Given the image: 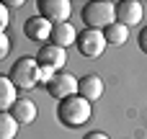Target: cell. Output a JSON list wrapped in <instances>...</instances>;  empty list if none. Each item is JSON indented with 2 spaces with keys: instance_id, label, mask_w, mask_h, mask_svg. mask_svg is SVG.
Returning <instances> with one entry per match:
<instances>
[{
  "instance_id": "cell-1",
  "label": "cell",
  "mask_w": 147,
  "mask_h": 139,
  "mask_svg": "<svg viewBox=\"0 0 147 139\" xmlns=\"http://www.w3.org/2000/svg\"><path fill=\"white\" fill-rule=\"evenodd\" d=\"M90 103L83 98V95H72V98H65L59 101V108H57V119L59 124L70 126V129H78L83 126L88 119H90Z\"/></svg>"
},
{
  "instance_id": "cell-2",
  "label": "cell",
  "mask_w": 147,
  "mask_h": 139,
  "mask_svg": "<svg viewBox=\"0 0 147 139\" xmlns=\"http://www.w3.org/2000/svg\"><path fill=\"white\" fill-rule=\"evenodd\" d=\"M39 70L41 67H39L36 57H21L13 62L8 77L16 85V90H31L34 85H39Z\"/></svg>"
},
{
  "instance_id": "cell-3",
  "label": "cell",
  "mask_w": 147,
  "mask_h": 139,
  "mask_svg": "<svg viewBox=\"0 0 147 139\" xmlns=\"http://www.w3.org/2000/svg\"><path fill=\"white\" fill-rule=\"evenodd\" d=\"M114 21H116L114 3H109V0H90V3H85V8H83V23L88 28L103 31Z\"/></svg>"
},
{
  "instance_id": "cell-4",
  "label": "cell",
  "mask_w": 147,
  "mask_h": 139,
  "mask_svg": "<svg viewBox=\"0 0 147 139\" xmlns=\"http://www.w3.org/2000/svg\"><path fill=\"white\" fill-rule=\"evenodd\" d=\"M75 44H78V52H80L83 57H88V59L101 57L103 49H106L103 31H96V28H85V31H80L78 39H75Z\"/></svg>"
},
{
  "instance_id": "cell-5",
  "label": "cell",
  "mask_w": 147,
  "mask_h": 139,
  "mask_svg": "<svg viewBox=\"0 0 147 139\" xmlns=\"http://www.w3.org/2000/svg\"><path fill=\"white\" fill-rule=\"evenodd\" d=\"M47 93L57 101L72 98V95H78V77L72 72H54V77L47 85Z\"/></svg>"
},
{
  "instance_id": "cell-6",
  "label": "cell",
  "mask_w": 147,
  "mask_h": 139,
  "mask_svg": "<svg viewBox=\"0 0 147 139\" xmlns=\"http://www.w3.org/2000/svg\"><path fill=\"white\" fill-rule=\"evenodd\" d=\"M36 8H39V15L47 18L52 26H54V23H67L70 10H72L67 0H39Z\"/></svg>"
},
{
  "instance_id": "cell-7",
  "label": "cell",
  "mask_w": 147,
  "mask_h": 139,
  "mask_svg": "<svg viewBox=\"0 0 147 139\" xmlns=\"http://www.w3.org/2000/svg\"><path fill=\"white\" fill-rule=\"evenodd\" d=\"M114 13H116V23H121L124 28H132L142 21L145 10H142V3L140 0H121L114 5Z\"/></svg>"
},
{
  "instance_id": "cell-8",
  "label": "cell",
  "mask_w": 147,
  "mask_h": 139,
  "mask_svg": "<svg viewBox=\"0 0 147 139\" xmlns=\"http://www.w3.org/2000/svg\"><path fill=\"white\" fill-rule=\"evenodd\" d=\"M36 62H39V67H49V70L59 72L67 62V49H59L54 44H41L39 54H36Z\"/></svg>"
},
{
  "instance_id": "cell-9",
  "label": "cell",
  "mask_w": 147,
  "mask_h": 139,
  "mask_svg": "<svg viewBox=\"0 0 147 139\" xmlns=\"http://www.w3.org/2000/svg\"><path fill=\"white\" fill-rule=\"evenodd\" d=\"M23 34L26 39L31 41H39V44H49V34H52V23L41 15H34L23 23Z\"/></svg>"
},
{
  "instance_id": "cell-10",
  "label": "cell",
  "mask_w": 147,
  "mask_h": 139,
  "mask_svg": "<svg viewBox=\"0 0 147 139\" xmlns=\"http://www.w3.org/2000/svg\"><path fill=\"white\" fill-rule=\"evenodd\" d=\"M13 119H16V124L18 126H28L34 119H36V103L31 101V98H18L13 106H10V111H8Z\"/></svg>"
},
{
  "instance_id": "cell-11",
  "label": "cell",
  "mask_w": 147,
  "mask_h": 139,
  "mask_svg": "<svg viewBox=\"0 0 147 139\" xmlns=\"http://www.w3.org/2000/svg\"><path fill=\"white\" fill-rule=\"evenodd\" d=\"M78 39V31L70 26V23H54L52 26V34H49V44L59 46V49H67L70 44H75Z\"/></svg>"
},
{
  "instance_id": "cell-12",
  "label": "cell",
  "mask_w": 147,
  "mask_h": 139,
  "mask_svg": "<svg viewBox=\"0 0 147 139\" xmlns=\"http://www.w3.org/2000/svg\"><path fill=\"white\" fill-rule=\"evenodd\" d=\"M101 93H103V80L98 75H85L83 80H78V95H83L88 103L98 101Z\"/></svg>"
},
{
  "instance_id": "cell-13",
  "label": "cell",
  "mask_w": 147,
  "mask_h": 139,
  "mask_svg": "<svg viewBox=\"0 0 147 139\" xmlns=\"http://www.w3.org/2000/svg\"><path fill=\"white\" fill-rule=\"evenodd\" d=\"M16 93H18V90H16V85L10 83V77H8V75H0V113H8L10 106L18 101Z\"/></svg>"
},
{
  "instance_id": "cell-14",
  "label": "cell",
  "mask_w": 147,
  "mask_h": 139,
  "mask_svg": "<svg viewBox=\"0 0 147 139\" xmlns=\"http://www.w3.org/2000/svg\"><path fill=\"white\" fill-rule=\"evenodd\" d=\"M127 36H129V28H124V26L116 23V21L103 28V39H106V44H111V46H121V44L127 41Z\"/></svg>"
},
{
  "instance_id": "cell-15",
  "label": "cell",
  "mask_w": 147,
  "mask_h": 139,
  "mask_svg": "<svg viewBox=\"0 0 147 139\" xmlns=\"http://www.w3.org/2000/svg\"><path fill=\"white\" fill-rule=\"evenodd\" d=\"M18 134V124L10 113H0V139H13Z\"/></svg>"
},
{
  "instance_id": "cell-16",
  "label": "cell",
  "mask_w": 147,
  "mask_h": 139,
  "mask_svg": "<svg viewBox=\"0 0 147 139\" xmlns=\"http://www.w3.org/2000/svg\"><path fill=\"white\" fill-rule=\"evenodd\" d=\"M8 23H10V10H8V8L0 3V34H5Z\"/></svg>"
},
{
  "instance_id": "cell-17",
  "label": "cell",
  "mask_w": 147,
  "mask_h": 139,
  "mask_svg": "<svg viewBox=\"0 0 147 139\" xmlns=\"http://www.w3.org/2000/svg\"><path fill=\"white\" fill-rule=\"evenodd\" d=\"M52 77H54V70H49V67H41V70H39V83H41V85H49Z\"/></svg>"
},
{
  "instance_id": "cell-18",
  "label": "cell",
  "mask_w": 147,
  "mask_h": 139,
  "mask_svg": "<svg viewBox=\"0 0 147 139\" xmlns=\"http://www.w3.org/2000/svg\"><path fill=\"white\" fill-rule=\"evenodd\" d=\"M8 52H10V39H8L5 34H0V59H5Z\"/></svg>"
},
{
  "instance_id": "cell-19",
  "label": "cell",
  "mask_w": 147,
  "mask_h": 139,
  "mask_svg": "<svg viewBox=\"0 0 147 139\" xmlns=\"http://www.w3.org/2000/svg\"><path fill=\"white\" fill-rule=\"evenodd\" d=\"M137 44H140V49H142V52L147 54V26L142 28V31H140V39H137Z\"/></svg>"
},
{
  "instance_id": "cell-20",
  "label": "cell",
  "mask_w": 147,
  "mask_h": 139,
  "mask_svg": "<svg viewBox=\"0 0 147 139\" xmlns=\"http://www.w3.org/2000/svg\"><path fill=\"white\" fill-rule=\"evenodd\" d=\"M83 139H109V134H103V132H90V134H85Z\"/></svg>"
},
{
  "instance_id": "cell-21",
  "label": "cell",
  "mask_w": 147,
  "mask_h": 139,
  "mask_svg": "<svg viewBox=\"0 0 147 139\" xmlns=\"http://www.w3.org/2000/svg\"><path fill=\"white\" fill-rule=\"evenodd\" d=\"M5 8H18V5H23V0H10V3H3Z\"/></svg>"
}]
</instances>
